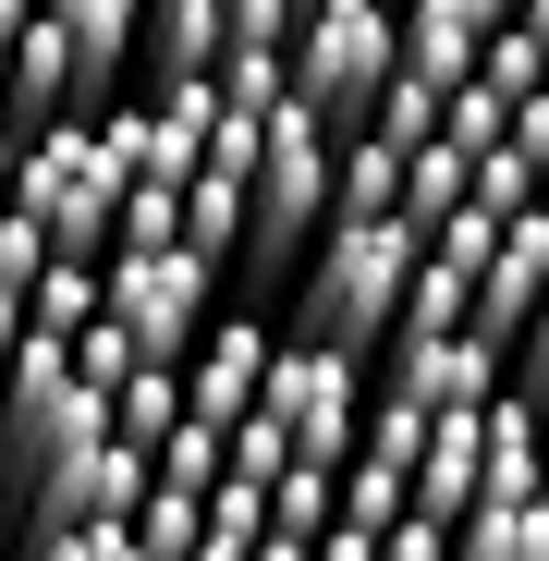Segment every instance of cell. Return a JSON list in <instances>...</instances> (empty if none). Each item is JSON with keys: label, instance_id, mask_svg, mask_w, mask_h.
Returning a JSON list of instances; mask_svg holds the SVG:
<instances>
[{"label": "cell", "instance_id": "836d02e7", "mask_svg": "<svg viewBox=\"0 0 549 561\" xmlns=\"http://www.w3.org/2000/svg\"><path fill=\"white\" fill-rule=\"evenodd\" d=\"M465 196H477V208H501V220H513V208H537V159H513V147H477V183H465Z\"/></svg>", "mask_w": 549, "mask_h": 561}, {"label": "cell", "instance_id": "30bf717a", "mask_svg": "<svg viewBox=\"0 0 549 561\" xmlns=\"http://www.w3.org/2000/svg\"><path fill=\"white\" fill-rule=\"evenodd\" d=\"M489 25H501V0H391V61L427 73V85H465Z\"/></svg>", "mask_w": 549, "mask_h": 561}, {"label": "cell", "instance_id": "83f0119b", "mask_svg": "<svg viewBox=\"0 0 549 561\" xmlns=\"http://www.w3.org/2000/svg\"><path fill=\"white\" fill-rule=\"evenodd\" d=\"M501 123H513V99H501L489 73H465V85H439V135L465 147V159H477V147H501Z\"/></svg>", "mask_w": 549, "mask_h": 561}, {"label": "cell", "instance_id": "3957f363", "mask_svg": "<svg viewBox=\"0 0 549 561\" xmlns=\"http://www.w3.org/2000/svg\"><path fill=\"white\" fill-rule=\"evenodd\" d=\"M13 208L49 232V256H111V208H123V159L99 135V111H61L13 147Z\"/></svg>", "mask_w": 549, "mask_h": 561}, {"label": "cell", "instance_id": "f35d334b", "mask_svg": "<svg viewBox=\"0 0 549 561\" xmlns=\"http://www.w3.org/2000/svg\"><path fill=\"white\" fill-rule=\"evenodd\" d=\"M501 147H513V159H537V171H549V85H537V99H513V123H501Z\"/></svg>", "mask_w": 549, "mask_h": 561}, {"label": "cell", "instance_id": "60d3db41", "mask_svg": "<svg viewBox=\"0 0 549 561\" xmlns=\"http://www.w3.org/2000/svg\"><path fill=\"white\" fill-rule=\"evenodd\" d=\"M513 25H525V37H537V49H549V0H513Z\"/></svg>", "mask_w": 549, "mask_h": 561}, {"label": "cell", "instance_id": "4316f807", "mask_svg": "<svg viewBox=\"0 0 549 561\" xmlns=\"http://www.w3.org/2000/svg\"><path fill=\"white\" fill-rule=\"evenodd\" d=\"M135 366H147V354H135V330H123L111 306H99V318H85V330H73V379H85V391H99V403H111V391L135 379Z\"/></svg>", "mask_w": 549, "mask_h": 561}, {"label": "cell", "instance_id": "d4e9b609", "mask_svg": "<svg viewBox=\"0 0 549 561\" xmlns=\"http://www.w3.org/2000/svg\"><path fill=\"white\" fill-rule=\"evenodd\" d=\"M465 306H477V280L451 268V256H415V280H403V330H465ZM391 330V342H403Z\"/></svg>", "mask_w": 549, "mask_h": 561}, {"label": "cell", "instance_id": "603a6c76", "mask_svg": "<svg viewBox=\"0 0 549 561\" xmlns=\"http://www.w3.org/2000/svg\"><path fill=\"white\" fill-rule=\"evenodd\" d=\"M330 477H342V525H403V513H415L403 463H379V451H342Z\"/></svg>", "mask_w": 549, "mask_h": 561}, {"label": "cell", "instance_id": "4dcf8cb0", "mask_svg": "<svg viewBox=\"0 0 549 561\" xmlns=\"http://www.w3.org/2000/svg\"><path fill=\"white\" fill-rule=\"evenodd\" d=\"M427 256H451V268L477 280V268L501 256V208H477V196H465V208H451V220H427Z\"/></svg>", "mask_w": 549, "mask_h": 561}, {"label": "cell", "instance_id": "2e32d148", "mask_svg": "<svg viewBox=\"0 0 549 561\" xmlns=\"http://www.w3.org/2000/svg\"><path fill=\"white\" fill-rule=\"evenodd\" d=\"M451 561H549V501H477V513H451Z\"/></svg>", "mask_w": 549, "mask_h": 561}, {"label": "cell", "instance_id": "f6af8a7d", "mask_svg": "<svg viewBox=\"0 0 549 561\" xmlns=\"http://www.w3.org/2000/svg\"><path fill=\"white\" fill-rule=\"evenodd\" d=\"M537 208H549V171H537Z\"/></svg>", "mask_w": 549, "mask_h": 561}, {"label": "cell", "instance_id": "d590c367", "mask_svg": "<svg viewBox=\"0 0 549 561\" xmlns=\"http://www.w3.org/2000/svg\"><path fill=\"white\" fill-rule=\"evenodd\" d=\"M220 13H232V37H244V49H294L306 0H220Z\"/></svg>", "mask_w": 549, "mask_h": 561}, {"label": "cell", "instance_id": "8992f818", "mask_svg": "<svg viewBox=\"0 0 549 561\" xmlns=\"http://www.w3.org/2000/svg\"><path fill=\"white\" fill-rule=\"evenodd\" d=\"M99 280H111V318L135 330L147 366H183L196 330L220 318V268L196 244H123V256H99Z\"/></svg>", "mask_w": 549, "mask_h": 561}, {"label": "cell", "instance_id": "8fae6325", "mask_svg": "<svg viewBox=\"0 0 549 561\" xmlns=\"http://www.w3.org/2000/svg\"><path fill=\"white\" fill-rule=\"evenodd\" d=\"M61 37H73V111H111L123 99V61L147 37V0H49Z\"/></svg>", "mask_w": 549, "mask_h": 561}, {"label": "cell", "instance_id": "1f68e13d", "mask_svg": "<svg viewBox=\"0 0 549 561\" xmlns=\"http://www.w3.org/2000/svg\"><path fill=\"white\" fill-rule=\"evenodd\" d=\"M415 439H427V403H403V391H366V427H354V451L415 463Z\"/></svg>", "mask_w": 549, "mask_h": 561}, {"label": "cell", "instance_id": "b9f144b4", "mask_svg": "<svg viewBox=\"0 0 549 561\" xmlns=\"http://www.w3.org/2000/svg\"><path fill=\"white\" fill-rule=\"evenodd\" d=\"M13 147H25V135H13V123H0V208H13Z\"/></svg>", "mask_w": 549, "mask_h": 561}, {"label": "cell", "instance_id": "ee69618b", "mask_svg": "<svg viewBox=\"0 0 549 561\" xmlns=\"http://www.w3.org/2000/svg\"><path fill=\"white\" fill-rule=\"evenodd\" d=\"M537 501H549V451H537Z\"/></svg>", "mask_w": 549, "mask_h": 561}, {"label": "cell", "instance_id": "74e56055", "mask_svg": "<svg viewBox=\"0 0 549 561\" xmlns=\"http://www.w3.org/2000/svg\"><path fill=\"white\" fill-rule=\"evenodd\" d=\"M366 561H451V525H439V513H403V525H379Z\"/></svg>", "mask_w": 549, "mask_h": 561}, {"label": "cell", "instance_id": "f1b7e54d", "mask_svg": "<svg viewBox=\"0 0 549 561\" xmlns=\"http://www.w3.org/2000/svg\"><path fill=\"white\" fill-rule=\"evenodd\" d=\"M123 244H183V183H123V208H111V256Z\"/></svg>", "mask_w": 549, "mask_h": 561}, {"label": "cell", "instance_id": "4fadbf2b", "mask_svg": "<svg viewBox=\"0 0 549 561\" xmlns=\"http://www.w3.org/2000/svg\"><path fill=\"white\" fill-rule=\"evenodd\" d=\"M403 489H415V513H465L477 501V403L465 415H427V439H415V463H403Z\"/></svg>", "mask_w": 549, "mask_h": 561}, {"label": "cell", "instance_id": "5bb4252c", "mask_svg": "<svg viewBox=\"0 0 549 561\" xmlns=\"http://www.w3.org/2000/svg\"><path fill=\"white\" fill-rule=\"evenodd\" d=\"M330 220H403V147L391 135H342L330 147Z\"/></svg>", "mask_w": 549, "mask_h": 561}, {"label": "cell", "instance_id": "44dd1931", "mask_svg": "<svg viewBox=\"0 0 549 561\" xmlns=\"http://www.w3.org/2000/svg\"><path fill=\"white\" fill-rule=\"evenodd\" d=\"M208 85H220V111H282V99H294V49H244V37H232V49L208 61Z\"/></svg>", "mask_w": 549, "mask_h": 561}, {"label": "cell", "instance_id": "cb8c5ba5", "mask_svg": "<svg viewBox=\"0 0 549 561\" xmlns=\"http://www.w3.org/2000/svg\"><path fill=\"white\" fill-rule=\"evenodd\" d=\"M330 513H342V477H330V463H306V451H294L282 477H268V525H282V537H318Z\"/></svg>", "mask_w": 549, "mask_h": 561}, {"label": "cell", "instance_id": "7402d4cb", "mask_svg": "<svg viewBox=\"0 0 549 561\" xmlns=\"http://www.w3.org/2000/svg\"><path fill=\"white\" fill-rule=\"evenodd\" d=\"M354 135H391V147H403V159H415V147H427V135H439V85H427V73H403V61H391V85H379V99H366V123H354Z\"/></svg>", "mask_w": 549, "mask_h": 561}, {"label": "cell", "instance_id": "e0dca14e", "mask_svg": "<svg viewBox=\"0 0 549 561\" xmlns=\"http://www.w3.org/2000/svg\"><path fill=\"white\" fill-rule=\"evenodd\" d=\"M111 306V280H99V256H49L37 268V294H25V330H49V342H73L85 318Z\"/></svg>", "mask_w": 549, "mask_h": 561}, {"label": "cell", "instance_id": "bcb514c9", "mask_svg": "<svg viewBox=\"0 0 549 561\" xmlns=\"http://www.w3.org/2000/svg\"><path fill=\"white\" fill-rule=\"evenodd\" d=\"M0 525H13V513H0Z\"/></svg>", "mask_w": 549, "mask_h": 561}, {"label": "cell", "instance_id": "f546056e", "mask_svg": "<svg viewBox=\"0 0 549 561\" xmlns=\"http://www.w3.org/2000/svg\"><path fill=\"white\" fill-rule=\"evenodd\" d=\"M477 73L501 85V99H537V85H549V49H537V37L501 13V25H489V49H477Z\"/></svg>", "mask_w": 549, "mask_h": 561}, {"label": "cell", "instance_id": "ba28073f", "mask_svg": "<svg viewBox=\"0 0 549 561\" xmlns=\"http://www.w3.org/2000/svg\"><path fill=\"white\" fill-rule=\"evenodd\" d=\"M268 330L256 306H220L208 330H196V354H183V415H208V427H232V415H256V379H268Z\"/></svg>", "mask_w": 549, "mask_h": 561}, {"label": "cell", "instance_id": "52a82bcc", "mask_svg": "<svg viewBox=\"0 0 549 561\" xmlns=\"http://www.w3.org/2000/svg\"><path fill=\"white\" fill-rule=\"evenodd\" d=\"M13 501H25V537H37V525H123V513L147 501V451L99 427V439H73L49 477H25Z\"/></svg>", "mask_w": 549, "mask_h": 561}, {"label": "cell", "instance_id": "8d00e7d4", "mask_svg": "<svg viewBox=\"0 0 549 561\" xmlns=\"http://www.w3.org/2000/svg\"><path fill=\"white\" fill-rule=\"evenodd\" d=\"M37 268H49V232H37L25 208H0V280H13V294H37Z\"/></svg>", "mask_w": 549, "mask_h": 561}, {"label": "cell", "instance_id": "6da1fadb", "mask_svg": "<svg viewBox=\"0 0 549 561\" xmlns=\"http://www.w3.org/2000/svg\"><path fill=\"white\" fill-rule=\"evenodd\" d=\"M330 123L306 111V99H282V111H256V171H244V280H256V306H268V280H294L306 268V244L330 232Z\"/></svg>", "mask_w": 549, "mask_h": 561}, {"label": "cell", "instance_id": "277c9868", "mask_svg": "<svg viewBox=\"0 0 549 561\" xmlns=\"http://www.w3.org/2000/svg\"><path fill=\"white\" fill-rule=\"evenodd\" d=\"M256 415H282V439L306 463H342L354 427H366V354H342L318 330H282L268 342V379H256Z\"/></svg>", "mask_w": 549, "mask_h": 561}, {"label": "cell", "instance_id": "5b68a950", "mask_svg": "<svg viewBox=\"0 0 549 561\" xmlns=\"http://www.w3.org/2000/svg\"><path fill=\"white\" fill-rule=\"evenodd\" d=\"M379 85H391V0H306V25H294V99L330 135H354Z\"/></svg>", "mask_w": 549, "mask_h": 561}, {"label": "cell", "instance_id": "7c38bea8", "mask_svg": "<svg viewBox=\"0 0 549 561\" xmlns=\"http://www.w3.org/2000/svg\"><path fill=\"white\" fill-rule=\"evenodd\" d=\"M61 111H73V37H61V13L37 0V13L13 25V111H0V123L37 135V123H61Z\"/></svg>", "mask_w": 549, "mask_h": 561}, {"label": "cell", "instance_id": "d6a6232c", "mask_svg": "<svg viewBox=\"0 0 549 561\" xmlns=\"http://www.w3.org/2000/svg\"><path fill=\"white\" fill-rule=\"evenodd\" d=\"M25 561H147V549H135V525H37Z\"/></svg>", "mask_w": 549, "mask_h": 561}, {"label": "cell", "instance_id": "9a60e30c", "mask_svg": "<svg viewBox=\"0 0 549 561\" xmlns=\"http://www.w3.org/2000/svg\"><path fill=\"white\" fill-rule=\"evenodd\" d=\"M220 49H232V13H220V0H147V37H135L147 73H208Z\"/></svg>", "mask_w": 549, "mask_h": 561}, {"label": "cell", "instance_id": "d6986e66", "mask_svg": "<svg viewBox=\"0 0 549 561\" xmlns=\"http://www.w3.org/2000/svg\"><path fill=\"white\" fill-rule=\"evenodd\" d=\"M465 183H477V159L451 147V135H427V147L403 159V220H415V232H427V220H451V208H465Z\"/></svg>", "mask_w": 549, "mask_h": 561}, {"label": "cell", "instance_id": "ac0fdd59", "mask_svg": "<svg viewBox=\"0 0 549 561\" xmlns=\"http://www.w3.org/2000/svg\"><path fill=\"white\" fill-rule=\"evenodd\" d=\"M183 427V366H135V379L111 391V439H135V451H159Z\"/></svg>", "mask_w": 549, "mask_h": 561}, {"label": "cell", "instance_id": "484cf974", "mask_svg": "<svg viewBox=\"0 0 549 561\" xmlns=\"http://www.w3.org/2000/svg\"><path fill=\"white\" fill-rule=\"evenodd\" d=\"M147 477H159V489H196V501H208V489H220V427H208V415H183V427L147 451Z\"/></svg>", "mask_w": 549, "mask_h": 561}, {"label": "cell", "instance_id": "e575fe53", "mask_svg": "<svg viewBox=\"0 0 549 561\" xmlns=\"http://www.w3.org/2000/svg\"><path fill=\"white\" fill-rule=\"evenodd\" d=\"M501 379H513L525 403H549V294L525 306V330H513V354H501Z\"/></svg>", "mask_w": 549, "mask_h": 561}, {"label": "cell", "instance_id": "9c48e42d", "mask_svg": "<svg viewBox=\"0 0 549 561\" xmlns=\"http://www.w3.org/2000/svg\"><path fill=\"white\" fill-rule=\"evenodd\" d=\"M379 391H403V403H427V415H465V403L501 391V354H489L477 330H403L391 366H379Z\"/></svg>", "mask_w": 549, "mask_h": 561}, {"label": "cell", "instance_id": "ab89813d", "mask_svg": "<svg viewBox=\"0 0 549 561\" xmlns=\"http://www.w3.org/2000/svg\"><path fill=\"white\" fill-rule=\"evenodd\" d=\"M25 342V294H13V280H0V354H13Z\"/></svg>", "mask_w": 549, "mask_h": 561}, {"label": "cell", "instance_id": "7bdbcfd3", "mask_svg": "<svg viewBox=\"0 0 549 561\" xmlns=\"http://www.w3.org/2000/svg\"><path fill=\"white\" fill-rule=\"evenodd\" d=\"M0 111H13V37H0Z\"/></svg>", "mask_w": 549, "mask_h": 561}, {"label": "cell", "instance_id": "7a4b0ae2", "mask_svg": "<svg viewBox=\"0 0 549 561\" xmlns=\"http://www.w3.org/2000/svg\"><path fill=\"white\" fill-rule=\"evenodd\" d=\"M415 256H427L415 220H330V232L306 244V330L342 342V354L391 342V330H403V280H415Z\"/></svg>", "mask_w": 549, "mask_h": 561}, {"label": "cell", "instance_id": "ffe728a7", "mask_svg": "<svg viewBox=\"0 0 549 561\" xmlns=\"http://www.w3.org/2000/svg\"><path fill=\"white\" fill-rule=\"evenodd\" d=\"M123 525H135V549H147V561H196V537H208V501H196V489H159V477H147V501H135Z\"/></svg>", "mask_w": 549, "mask_h": 561}]
</instances>
